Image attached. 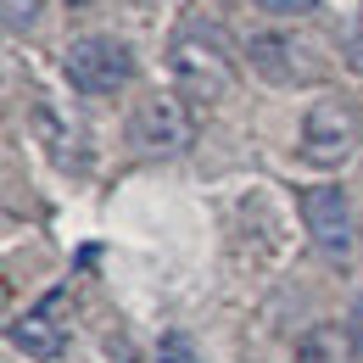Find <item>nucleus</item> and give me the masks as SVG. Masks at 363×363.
<instances>
[{
	"mask_svg": "<svg viewBox=\"0 0 363 363\" xmlns=\"http://www.w3.org/2000/svg\"><path fill=\"white\" fill-rule=\"evenodd\" d=\"M347 335H352V352L363 363V291L352 296V308H347Z\"/></svg>",
	"mask_w": 363,
	"mask_h": 363,
	"instance_id": "ddd939ff",
	"label": "nucleus"
},
{
	"mask_svg": "<svg viewBox=\"0 0 363 363\" xmlns=\"http://www.w3.org/2000/svg\"><path fill=\"white\" fill-rule=\"evenodd\" d=\"M190 140H196V123H190V106H184V95H140L135 112H129V145H135L140 157H179L190 151Z\"/></svg>",
	"mask_w": 363,
	"mask_h": 363,
	"instance_id": "39448f33",
	"label": "nucleus"
},
{
	"mask_svg": "<svg viewBox=\"0 0 363 363\" xmlns=\"http://www.w3.org/2000/svg\"><path fill=\"white\" fill-rule=\"evenodd\" d=\"M347 67L363 73V6H358V17H352V28H347Z\"/></svg>",
	"mask_w": 363,
	"mask_h": 363,
	"instance_id": "f8f14e48",
	"label": "nucleus"
},
{
	"mask_svg": "<svg viewBox=\"0 0 363 363\" xmlns=\"http://www.w3.org/2000/svg\"><path fill=\"white\" fill-rule=\"evenodd\" d=\"M151 363H201V352H196L190 335H162L157 352H151Z\"/></svg>",
	"mask_w": 363,
	"mask_h": 363,
	"instance_id": "9d476101",
	"label": "nucleus"
},
{
	"mask_svg": "<svg viewBox=\"0 0 363 363\" xmlns=\"http://www.w3.org/2000/svg\"><path fill=\"white\" fill-rule=\"evenodd\" d=\"M62 73L79 95H118L135 79V50L118 34H79L62 56Z\"/></svg>",
	"mask_w": 363,
	"mask_h": 363,
	"instance_id": "7ed1b4c3",
	"label": "nucleus"
},
{
	"mask_svg": "<svg viewBox=\"0 0 363 363\" xmlns=\"http://www.w3.org/2000/svg\"><path fill=\"white\" fill-rule=\"evenodd\" d=\"M296 363H358L347 324H313L296 335Z\"/></svg>",
	"mask_w": 363,
	"mask_h": 363,
	"instance_id": "6e6552de",
	"label": "nucleus"
},
{
	"mask_svg": "<svg viewBox=\"0 0 363 363\" xmlns=\"http://www.w3.org/2000/svg\"><path fill=\"white\" fill-rule=\"evenodd\" d=\"M40 6L45 0H0V17H6V34H28L40 23Z\"/></svg>",
	"mask_w": 363,
	"mask_h": 363,
	"instance_id": "1a4fd4ad",
	"label": "nucleus"
},
{
	"mask_svg": "<svg viewBox=\"0 0 363 363\" xmlns=\"http://www.w3.org/2000/svg\"><path fill=\"white\" fill-rule=\"evenodd\" d=\"M302 224H308V240L318 246V257H330V263L352 257L358 229H352V201L341 184H308L302 190Z\"/></svg>",
	"mask_w": 363,
	"mask_h": 363,
	"instance_id": "423d86ee",
	"label": "nucleus"
},
{
	"mask_svg": "<svg viewBox=\"0 0 363 363\" xmlns=\"http://www.w3.org/2000/svg\"><path fill=\"white\" fill-rule=\"evenodd\" d=\"M246 62H252V73H263L269 84H285V90L324 79V50L308 34H296V28H263V34H252L246 40Z\"/></svg>",
	"mask_w": 363,
	"mask_h": 363,
	"instance_id": "20e7f679",
	"label": "nucleus"
},
{
	"mask_svg": "<svg viewBox=\"0 0 363 363\" xmlns=\"http://www.w3.org/2000/svg\"><path fill=\"white\" fill-rule=\"evenodd\" d=\"M257 11H269V17H308L318 0H252Z\"/></svg>",
	"mask_w": 363,
	"mask_h": 363,
	"instance_id": "9b49d317",
	"label": "nucleus"
},
{
	"mask_svg": "<svg viewBox=\"0 0 363 363\" xmlns=\"http://www.w3.org/2000/svg\"><path fill=\"white\" fill-rule=\"evenodd\" d=\"M363 140V118L352 101H341V95H318L313 106L302 112V140H296V151H302V162H313V168H341L352 151H358Z\"/></svg>",
	"mask_w": 363,
	"mask_h": 363,
	"instance_id": "f03ea898",
	"label": "nucleus"
},
{
	"mask_svg": "<svg viewBox=\"0 0 363 363\" xmlns=\"http://www.w3.org/2000/svg\"><path fill=\"white\" fill-rule=\"evenodd\" d=\"M168 73H174V90L196 106H218L235 90V56H229L224 28L213 23H190L174 34L168 45Z\"/></svg>",
	"mask_w": 363,
	"mask_h": 363,
	"instance_id": "f257e3e1",
	"label": "nucleus"
},
{
	"mask_svg": "<svg viewBox=\"0 0 363 363\" xmlns=\"http://www.w3.org/2000/svg\"><path fill=\"white\" fill-rule=\"evenodd\" d=\"M67 6H90V0H67Z\"/></svg>",
	"mask_w": 363,
	"mask_h": 363,
	"instance_id": "4468645a",
	"label": "nucleus"
},
{
	"mask_svg": "<svg viewBox=\"0 0 363 363\" xmlns=\"http://www.w3.org/2000/svg\"><path fill=\"white\" fill-rule=\"evenodd\" d=\"M62 313H67V291L56 285V291H45L28 313L11 318V347L28 352V358H40V363H56L67 352V318Z\"/></svg>",
	"mask_w": 363,
	"mask_h": 363,
	"instance_id": "0eeeda50",
	"label": "nucleus"
}]
</instances>
